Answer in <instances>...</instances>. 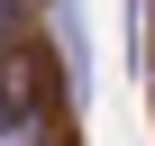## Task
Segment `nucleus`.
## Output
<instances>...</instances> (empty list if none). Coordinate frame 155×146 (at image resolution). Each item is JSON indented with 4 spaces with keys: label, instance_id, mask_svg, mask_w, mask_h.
<instances>
[{
    "label": "nucleus",
    "instance_id": "1",
    "mask_svg": "<svg viewBox=\"0 0 155 146\" xmlns=\"http://www.w3.org/2000/svg\"><path fill=\"white\" fill-rule=\"evenodd\" d=\"M55 37H64V73H73V101L91 91V28H82V0H55Z\"/></svg>",
    "mask_w": 155,
    "mask_h": 146
}]
</instances>
